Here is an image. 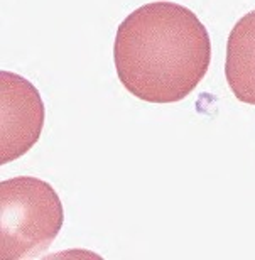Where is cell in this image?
Wrapping results in <instances>:
<instances>
[{"label": "cell", "mask_w": 255, "mask_h": 260, "mask_svg": "<svg viewBox=\"0 0 255 260\" xmlns=\"http://www.w3.org/2000/svg\"><path fill=\"white\" fill-rule=\"evenodd\" d=\"M113 61L118 80L135 98L176 103L205 78L211 39L193 10L174 2H150L118 25Z\"/></svg>", "instance_id": "1"}, {"label": "cell", "mask_w": 255, "mask_h": 260, "mask_svg": "<svg viewBox=\"0 0 255 260\" xmlns=\"http://www.w3.org/2000/svg\"><path fill=\"white\" fill-rule=\"evenodd\" d=\"M0 162L22 157L44 127V103L38 88L12 71L0 73Z\"/></svg>", "instance_id": "3"}, {"label": "cell", "mask_w": 255, "mask_h": 260, "mask_svg": "<svg viewBox=\"0 0 255 260\" xmlns=\"http://www.w3.org/2000/svg\"><path fill=\"white\" fill-rule=\"evenodd\" d=\"M225 76L237 100L255 105V10L240 17L228 36Z\"/></svg>", "instance_id": "4"}, {"label": "cell", "mask_w": 255, "mask_h": 260, "mask_svg": "<svg viewBox=\"0 0 255 260\" xmlns=\"http://www.w3.org/2000/svg\"><path fill=\"white\" fill-rule=\"evenodd\" d=\"M65 210L56 189L33 176L0 183V258L38 257L56 240Z\"/></svg>", "instance_id": "2"}]
</instances>
